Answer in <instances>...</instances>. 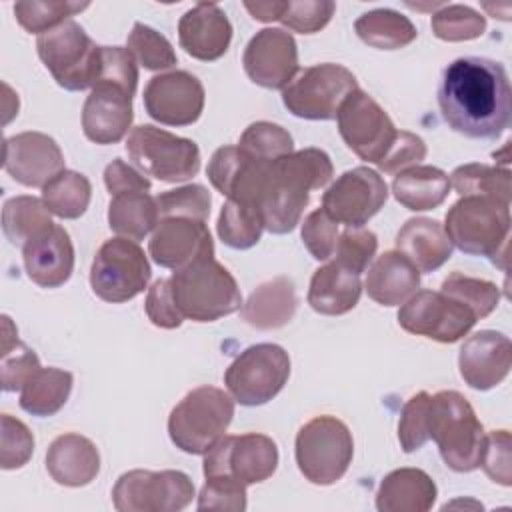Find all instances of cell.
Here are the masks:
<instances>
[{
    "mask_svg": "<svg viewBox=\"0 0 512 512\" xmlns=\"http://www.w3.org/2000/svg\"><path fill=\"white\" fill-rule=\"evenodd\" d=\"M128 52L146 70H168L176 64V52L172 44L154 28L136 22L126 42Z\"/></svg>",
    "mask_w": 512,
    "mask_h": 512,
    "instance_id": "cell-45",
    "label": "cell"
},
{
    "mask_svg": "<svg viewBox=\"0 0 512 512\" xmlns=\"http://www.w3.org/2000/svg\"><path fill=\"white\" fill-rule=\"evenodd\" d=\"M436 38L446 42H464L480 38L486 30V18L464 4H444L430 20Z\"/></svg>",
    "mask_w": 512,
    "mask_h": 512,
    "instance_id": "cell-43",
    "label": "cell"
},
{
    "mask_svg": "<svg viewBox=\"0 0 512 512\" xmlns=\"http://www.w3.org/2000/svg\"><path fill=\"white\" fill-rule=\"evenodd\" d=\"M338 132L346 146L362 160L378 164L400 130L386 114V110L364 90H354L340 106Z\"/></svg>",
    "mask_w": 512,
    "mask_h": 512,
    "instance_id": "cell-15",
    "label": "cell"
},
{
    "mask_svg": "<svg viewBox=\"0 0 512 512\" xmlns=\"http://www.w3.org/2000/svg\"><path fill=\"white\" fill-rule=\"evenodd\" d=\"M302 242L314 260H330L338 242V222L324 208L312 210L302 222Z\"/></svg>",
    "mask_w": 512,
    "mask_h": 512,
    "instance_id": "cell-51",
    "label": "cell"
},
{
    "mask_svg": "<svg viewBox=\"0 0 512 512\" xmlns=\"http://www.w3.org/2000/svg\"><path fill=\"white\" fill-rule=\"evenodd\" d=\"M72 374L60 368H38L20 390V408L32 416H54L70 398Z\"/></svg>",
    "mask_w": 512,
    "mask_h": 512,
    "instance_id": "cell-34",
    "label": "cell"
},
{
    "mask_svg": "<svg viewBox=\"0 0 512 512\" xmlns=\"http://www.w3.org/2000/svg\"><path fill=\"white\" fill-rule=\"evenodd\" d=\"M396 250L402 252L418 272H434L452 256V242L444 226L432 218H410L396 234Z\"/></svg>",
    "mask_w": 512,
    "mask_h": 512,
    "instance_id": "cell-29",
    "label": "cell"
},
{
    "mask_svg": "<svg viewBox=\"0 0 512 512\" xmlns=\"http://www.w3.org/2000/svg\"><path fill=\"white\" fill-rule=\"evenodd\" d=\"M428 438L438 446L444 464L454 472L480 468L486 432L470 402L456 390H440L428 400Z\"/></svg>",
    "mask_w": 512,
    "mask_h": 512,
    "instance_id": "cell-3",
    "label": "cell"
},
{
    "mask_svg": "<svg viewBox=\"0 0 512 512\" xmlns=\"http://www.w3.org/2000/svg\"><path fill=\"white\" fill-rule=\"evenodd\" d=\"M440 292L470 308L478 320L492 314L500 302V288L494 282L466 276L462 272H452L446 276Z\"/></svg>",
    "mask_w": 512,
    "mask_h": 512,
    "instance_id": "cell-42",
    "label": "cell"
},
{
    "mask_svg": "<svg viewBox=\"0 0 512 512\" xmlns=\"http://www.w3.org/2000/svg\"><path fill=\"white\" fill-rule=\"evenodd\" d=\"M246 160L248 154L238 146H222L212 154L206 168V176L222 196L230 194L234 182L246 166Z\"/></svg>",
    "mask_w": 512,
    "mask_h": 512,
    "instance_id": "cell-54",
    "label": "cell"
},
{
    "mask_svg": "<svg viewBox=\"0 0 512 512\" xmlns=\"http://www.w3.org/2000/svg\"><path fill=\"white\" fill-rule=\"evenodd\" d=\"M378 248V238L372 230L366 228H346L342 234H338L334 260L346 266L348 270L362 274L370 260L374 258Z\"/></svg>",
    "mask_w": 512,
    "mask_h": 512,
    "instance_id": "cell-49",
    "label": "cell"
},
{
    "mask_svg": "<svg viewBox=\"0 0 512 512\" xmlns=\"http://www.w3.org/2000/svg\"><path fill=\"white\" fill-rule=\"evenodd\" d=\"M104 184H106L110 196L122 194V192H134V190L150 192V188H152L150 180L146 176H142L134 166L126 164L122 158H114L104 168Z\"/></svg>",
    "mask_w": 512,
    "mask_h": 512,
    "instance_id": "cell-57",
    "label": "cell"
},
{
    "mask_svg": "<svg viewBox=\"0 0 512 512\" xmlns=\"http://www.w3.org/2000/svg\"><path fill=\"white\" fill-rule=\"evenodd\" d=\"M198 510H246V486L228 476L206 478L198 494Z\"/></svg>",
    "mask_w": 512,
    "mask_h": 512,
    "instance_id": "cell-52",
    "label": "cell"
},
{
    "mask_svg": "<svg viewBox=\"0 0 512 512\" xmlns=\"http://www.w3.org/2000/svg\"><path fill=\"white\" fill-rule=\"evenodd\" d=\"M450 192L448 174L436 166H410L392 182L394 198L412 212L438 208Z\"/></svg>",
    "mask_w": 512,
    "mask_h": 512,
    "instance_id": "cell-32",
    "label": "cell"
},
{
    "mask_svg": "<svg viewBox=\"0 0 512 512\" xmlns=\"http://www.w3.org/2000/svg\"><path fill=\"white\" fill-rule=\"evenodd\" d=\"M194 496L192 480L180 470H130L112 488L118 512H180Z\"/></svg>",
    "mask_w": 512,
    "mask_h": 512,
    "instance_id": "cell-13",
    "label": "cell"
},
{
    "mask_svg": "<svg viewBox=\"0 0 512 512\" xmlns=\"http://www.w3.org/2000/svg\"><path fill=\"white\" fill-rule=\"evenodd\" d=\"M232 40V24L212 2H198L180 16L178 42L184 52L202 62L222 58Z\"/></svg>",
    "mask_w": 512,
    "mask_h": 512,
    "instance_id": "cell-24",
    "label": "cell"
},
{
    "mask_svg": "<svg viewBox=\"0 0 512 512\" xmlns=\"http://www.w3.org/2000/svg\"><path fill=\"white\" fill-rule=\"evenodd\" d=\"M0 422V466L2 470L22 468L34 452V436L22 420L10 414H2Z\"/></svg>",
    "mask_w": 512,
    "mask_h": 512,
    "instance_id": "cell-47",
    "label": "cell"
},
{
    "mask_svg": "<svg viewBox=\"0 0 512 512\" xmlns=\"http://www.w3.org/2000/svg\"><path fill=\"white\" fill-rule=\"evenodd\" d=\"M238 148L256 160L272 162L294 152V142L288 130L278 124L260 120L252 122L240 136Z\"/></svg>",
    "mask_w": 512,
    "mask_h": 512,
    "instance_id": "cell-44",
    "label": "cell"
},
{
    "mask_svg": "<svg viewBox=\"0 0 512 512\" xmlns=\"http://www.w3.org/2000/svg\"><path fill=\"white\" fill-rule=\"evenodd\" d=\"M354 90H358V82L346 66L324 62L294 76L282 90V102L298 118L332 120Z\"/></svg>",
    "mask_w": 512,
    "mask_h": 512,
    "instance_id": "cell-12",
    "label": "cell"
},
{
    "mask_svg": "<svg viewBox=\"0 0 512 512\" xmlns=\"http://www.w3.org/2000/svg\"><path fill=\"white\" fill-rule=\"evenodd\" d=\"M264 224L256 208L228 198L220 210L216 232L220 240L236 250H248L258 244Z\"/></svg>",
    "mask_w": 512,
    "mask_h": 512,
    "instance_id": "cell-40",
    "label": "cell"
},
{
    "mask_svg": "<svg viewBox=\"0 0 512 512\" xmlns=\"http://www.w3.org/2000/svg\"><path fill=\"white\" fill-rule=\"evenodd\" d=\"M28 278L40 288H58L72 276L74 246L68 232L54 224L22 246Z\"/></svg>",
    "mask_w": 512,
    "mask_h": 512,
    "instance_id": "cell-25",
    "label": "cell"
},
{
    "mask_svg": "<svg viewBox=\"0 0 512 512\" xmlns=\"http://www.w3.org/2000/svg\"><path fill=\"white\" fill-rule=\"evenodd\" d=\"M444 232L452 246L470 256L506 258L510 202L490 196H462L446 212Z\"/></svg>",
    "mask_w": 512,
    "mask_h": 512,
    "instance_id": "cell-5",
    "label": "cell"
},
{
    "mask_svg": "<svg viewBox=\"0 0 512 512\" xmlns=\"http://www.w3.org/2000/svg\"><path fill=\"white\" fill-rule=\"evenodd\" d=\"M146 316L148 320L158 326V328H178L184 322V316L180 314L174 296H172V286L168 278H160L156 280L146 294Z\"/></svg>",
    "mask_w": 512,
    "mask_h": 512,
    "instance_id": "cell-55",
    "label": "cell"
},
{
    "mask_svg": "<svg viewBox=\"0 0 512 512\" xmlns=\"http://www.w3.org/2000/svg\"><path fill=\"white\" fill-rule=\"evenodd\" d=\"M334 10L336 4L332 0H288L280 22L294 32L314 34L330 22Z\"/></svg>",
    "mask_w": 512,
    "mask_h": 512,
    "instance_id": "cell-50",
    "label": "cell"
},
{
    "mask_svg": "<svg viewBox=\"0 0 512 512\" xmlns=\"http://www.w3.org/2000/svg\"><path fill=\"white\" fill-rule=\"evenodd\" d=\"M296 308L298 296L294 282L288 276H274L252 290L248 300L242 302L240 314L252 328L274 330L288 324Z\"/></svg>",
    "mask_w": 512,
    "mask_h": 512,
    "instance_id": "cell-31",
    "label": "cell"
},
{
    "mask_svg": "<svg viewBox=\"0 0 512 512\" xmlns=\"http://www.w3.org/2000/svg\"><path fill=\"white\" fill-rule=\"evenodd\" d=\"M450 186L460 196H490L510 202V170L488 164H462L450 174Z\"/></svg>",
    "mask_w": 512,
    "mask_h": 512,
    "instance_id": "cell-38",
    "label": "cell"
},
{
    "mask_svg": "<svg viewBox=\"0 0 512 512\" xmlns=\"http://www.w3.org/2000/svg\"><path fill=\"white\" fill-rule=\"evenodd\" d=\"M354 30L364 44L378 50L404 48L418 36V30L410 18L392 8H376L364 12L354 22Z\"/></svg>",
    "mask_w": 512,
    "mask_h": 512,
    "instance_id": "cell-35",
    "label": "cell"
},
{
    "mask_svg": "<svg viewBox=\"0 0 512 512\" xmlns=\"http://www.w3.org/2000/svg\"><path fill=\"white\" fill-rule=\"evenodd\" d=\"M132 96L112 82H98L82 106V130L90 142L116 144L132 126Z\"/></svg>",
    "mask_w": 512,
    "mask_h": 512,
    "instance_id": "cell-22",
    "label": "cell"
},
{
    "mask_svg": "<svg viewBox=\"0 0 512 512\" xmlns=\"http://www.w3.org/2000/svg\"><path fill=\"white\" fill-rule=\"evenodd\" d=\"M330 156L320 148L290 152L266 162L252 190L250 206L272 234H288L296 228L310 200L312 190L324 188L332 180Z\"/></svg>",
    "mask_w": 512,
    "mask_h": 512,
    "instance_id": "cell-2",
    "label": "cell"
},
{
    "mask_svg": "<svg viewBox=\"0 0 512 512\" xmlns=\"http://www.w3.org/2000/svg\"><path fill=\"white\" fill-rule=\"evenodd\" d=\"M510 432L508 430H492L484 438V450L480 466L492 482L502 486L512 484V456H510Z\"/></svg>",
    "mask_w": 512,
    "mask_h": 512,
    "instance_id": "cell-53",
    "label": "cell"
},
{
    "mask_svg": "<svg viewBox=\"0 0 512 512\" xmlns=\"http://www.w3.org/2000/svg\"><path fill=\"white\" fill-rule=\"evenodd\" d=\"M438 106L454 132L478 140L498 138L510 126L512 116L506 68L480 56L450 62L440 78Z\"/></svg>",
    "mask_w": 512,
    "mask_h": 512,
    "instance_id": "cell-1",
    "label": "cell"
},
{
    "mask_svg": "<svg viewBox=\"0 0 512 512\" xmlns=\"http://www.w3.org/2000/svg\"><path fill=\"white\" fill-rule=\"evenodd\" d=\"M246 76L268 90H284L298 72V46L282 28H262L244 48Z\"/></svg>",
    "mask_w": 512,
    "mask_h": 512,
    "instance_id": "cell-19",
    "label": "cell"
},
{
    "mask_svg": "<svg viewBox=\"0 0 512 512\" xmlns=\"http://www.w3.org/2000/svg\"><path fill=\"white\" fill-rule=\"evenodd\" d=\"M180 314L194 322H214L242 308L240 288L214 256L200 258L168 278Z\"/></svg>",
    "mask_w": 512,
    "mask_h": 512,
    "instance_id": "cell-4",
    "label": "cell"
},
{
    "mask_svg": "<svg viewBox=\"0 0 512 512\" xmlns=\"http://www.w3.org/2000/svg\"><path fill=\"white\" fill-rule=\"evenodd\" d=\"M4 170L28 188H44L64 170V156L56 140L42 132H20L4 140Z\"/></svg>",
    "mask_w": 512,
    "mask_h": 512,
    "instance_id": "cell-20",
    "label": "cell"
},
{
    "mask_svg": "<svg viewBox=\"0 0 512 512\" xmlns=\"http://www.w3.org/2000/svg\"><path fill=\"white\" fill-rule=\"evenodd\" d=\"M296 464L302 476L318 486L338 482L354 456L348 426L336 416H314L296 434Z\"/></svg>",
    "mask_w": 512,
    "mask_h": 512,
    "instance_id": "cell-8",
    "label": "cell"
},
{
    "mask_svg": "<svg viewBox=\"0 0 512 512\" xmlns=\"http://www.w3.org/2000/svg\"><path fill=\"white\" fill-rule=\"evenodd\" d=\"M148 252L158 266L180 270L200 258L214 256V242L204 220L168 216L152 232Z\"/></svg>",
    "mask_w": 512,
    "mask_h": 512,
    "instance_id": "cell-21",
    "label": "cell"
},
{
    "mask_svg": "<svg viewBox=\"0 0 512 512\" xmlns=\"http://www.w3.org/2000/svg\"><path fill=\"white\" fill-rule=\"evenodd\" d=\"M278 466L276 442L266 434L222 436L204 454V476H228L244 486L268 480Z\"/></svg>",
    "mask_w": 512,
    "mask_h": 512,
    "instance_id": "cell-14",
    "label": "cell"
},
{
    "mask_svg": "<svg viewBox=\"0 0 512 512\" xmlns=\"http://www.w3.org/2000/svg\"><path fill=\"white\" fill-rule=\"evenodd\" d=\"M290 378L288 352L270 342L248 346L226 368L224 384L230 396L242 406L270 402Z\"/></svg>",
    "mask_w": 512,
    "mask_h": 512,
    "instance_id": "cell-11",
    "label": "cell"
},
{
    "mask_svg": "<svg viewBox=\"0 0 512 512\" xmlns=\"http://www.w3.org/2000/svg\"><path fill=\"white\" fill-rule=\"evenodd\" d=\"M426 156V144L418 134L400 130L394 144L386 152V156L376 164L386 174L402 172L410 166H416Z\"/></svg>",
    "mask_w": 512,
    "mask_h": 512,
    "instance_id": "cell-56",
    "label": "cell"
},
{
    "mask_svg": "<svg viewBox=\"0 0 512 512\" xmlns=\"http://www.w3.org/2000/svg\"><path fill=\"white\" fill-rule=\"evenodd\" d=\"M512 344L510 338L496 330H480L464 340L458 354L462 380L474 390L498 386L510 372Z\"/></svg>",
    "mask_w": 512,
    "mask_h": 512,
    "instance_id": "cell-23",
    "label": "cell"
},
{
    "mask_svg": "<svg viewBox=\"0 0 512 512\" xmlns=\"http://www.w3.org/2000/svg\"><path fill=\"white\" fill-rule=\"evenodd\" d=\"M362 294L360 274L348 270L336 260L320 266L310 280L308 304L324 316H340L350 312Z\"/></svg>",
    "mask_w": 512,
    "mask_h": 512,
    "instance_id": "cell-28",
    "label": "cell"
},
{
    "mask_svg": "<svg viewBox=\"0 0 512 512\" xmlns=\"http://www.w3.org/2000/svg\"><path fill=\"white\" fill-rule=\"evenodd\" d=\"M286 2L280 0H268V2H244V8L252 14L258 22H276L282 16Z\"/></svg>",
    "mask_w": 512,
    "mask_h": 512,
    "instance_id": "cell-58",
    "label": "cell"
},
{
    "mask_svg": "<svg viewBox=\"0 0 512 512\" xmlns=\"http://www.w3.org/2000/svg\"><path fill=\"white\" fill-rule=\"evenodd\" d=\"M160 222V210L156 198L150 192L134 190L114 194L108 204V226L122 238L144 240L156 230Z\"/></svg>",
    "mask_w": 512,
    "mask_h": 512,
    "instance_id": "cell-33",
    "label": "cell"
},
{
    "mask_svg": "<svg viewBox=\"0 0 512 512\" xmlns=\"http://www.w3.org/2000/svg\"><path fill=\"white\" fill-rule=\"evenodd\" d=\"M46 470L60 486H86L100 472V452L90 438L68 432L54 438L48 446Z\"/></svg>",
    "mask_w": 512,
    "mask_h": 512,
    "instance_id": "cell-26",
    "label": "cell"
},
{
    "mask_svg": "<svg viewBox=\"0 0 512 512\" xmlns=\"http://www.w3.org/2000/svg\"><path fill=\"white\" fill-rule=\"evenodd\" d=\"M438 488L420 468H398L388 472L376 492L380 512H426L434 506Z\"/></svg>",
    "mask_w": 512,
    "mask_h": 512,
    "instance_id": "cell-30",
    "label": "cell"
},
{
    "mask_svg": "<svg viewBox=\"0 0 512 512\" xmlns=\"http://www.w3.org/2000/svg\"><path fill=\"white\" fill-rule=\"evenodd\" d=\"M234 398L216 386L190 390L170 412L168 434L186 454H206L228 430Z\"/></svg>",
    "mask_w": 512,
    "mask_h": 512,
    "instance_id": "cell-6",
    "label": "cell"
},
{
    "mask_svg": "<svg viewBox=\"0 0 512 512\" xmlns=\"http://www.w3.org/2000/svg\"><path fill=\"white\" fill-rule=\"evenodd\" d=\"M92 198V184L90 180L74 170L58 172L44 188H42V202L50 210V214L76 220L80 218Z\"/></svg>",
    "mask_w": 512,
    "mask_h": 512,
    "instance_id": "cell-37",
    "label": "cell"
},
{
    "mask_svg": "<svg viewBox=\"0 0 512 512\" xmlns=\"http://www.w3.org/2000/svg\"><path fill=\"white\" fill-rule=\"evenodd\" d=\"M420 286L418 268L398 250L380 254L368 268L364 288L380 306L404 304Z\"/></svg>",
    "mask_w": 512,
    "mask_h": 512,
    "instance_id": "cell-27",
    "label": "cell"
},
{
    "mask_svg": "<svg viewBox=\"0 0 512 512\" xmlns=\"http://www.w3.org/2000/svg\"><path fill=\"white\" fill-rule=\"evenodd\" d=\"M36 50L46 70L64 90L82 92L96 86L102 46L94 44L78 22L66 20L40 34Z\"/></svg>",
    "mask_w": 512,
    "mask_h": 512,
    "instance_id": "cell-7",
    "label": "cell"
},
{
    "mask_svg": "<svg viewBox=\"0 0 512 512\" xmlns=\"http://www.w3.org/2000/svg\"><path fill=\"white\" fill-rule=\"evenodd\" d=\"M160 218L184 216L204 220L210 216V192L202 184H186L156 196Z\"/></svg>",
    "mask_w": 512,
    "mask_h": 512,
    "instance_id": "cell-46",
    "label": "cell"
},
{
    "mask_svg": "<svg viewBox=\"0 0 512 512\" xmlns=\"http://www.w3.org/2000/svg\"><path fill=\"white\" fill-rule=\"evenodd\" d=\"M386 200L388 186L384 178L368 166H356L328 186L322 194V208L334 222L360 228L380 212Z\"/></svg>",
    "mask_w": 512,
    "mask_h": 512,
    "instance_id": "cell-17",
    "label": "cell"
},
{
    "mask_svg": "<svg viewBox=\"0 0 512 512\" xmlns=\"http://www.w3.org/2000/svg\"><path fill=\"white\" fill-rule=\"evenodd\" d=\"M50 210L40 198L14 196L2 208V232L12 246H24L44 230L52 228Z\"/></svg>",
    "mask_w": 512,
    "mask_h": 512,
    "instance_id": "cell-36",
    "label": "cell"
},
{
    "mask_svg": "<svg viewBox=\"0 0 512 512\" xmlns=\"http://www.w3.org/2000/svg\"><path fill=\"white\" fill-rule=\"evenodd\" d=\"M428 392H416L406 400L400 412V422H398V442L400 448L410 454L420 450L430 438H428Z\"/></svg>",
    "mask_w": 512,
    "mask_h": 512,
    "instance_id": "cell-48",
    "label": "cell"
},
{
    "mask_svg": "<svg viewBox=\"0 0 512 512\" xmlns=\"http://www.w3.org/2000/svg\"><path fill=\"white\" fill-rule=\"evenodd\" d=\"M142 98L152 120L166 126H190L202 116L206 94L194 74L172 70L152 76Z\"/></svg>",
    "mask_w": 512,
    "mask_h": 512,
    "instance_id": "cell-18",
    "label": "cell"
},
{
    "mask_svg": "<svg viewBox=\"0 0 512 512\" xmlns=\"http://www.w3.org/2000/svg\"><path fill=\"white\" fill-rule=\"evenodd\" d=\"M4 336H2V366L0 384L4 392L22 390L32 374L40 368V360L32 348L18 340V332L8 316H2Z\"/></svg>",
    "mask_w": 512,
    "mask_h": 512,
    "instance_id": "cell-39",
    "label": "cell"
},
{
    "mask_svg": "<svg viewBox=\"0 0 512 512\" xmlns=\"http://www.w3.org/2000/svg\"><path fill=\"white\" fill-rule=\"evenodd\" d=\"M126 152L138 170L160 182H184L200 170V150L194 140L152 124L132 128Z\"/></svg>",
    "mask_w": 512,
    "mask_h": 512,
    "instance_id": "cell-9",
    "label": "cell"
},
{
    "mask_svg": "<svg viewBox=\"0 0 512 512\" xmlns=\"http://www.w3.org/2000/svg\"><path fill=\"white\" fill-rule=\"evenodd\" d=\"M470 308L444 292L420 290L414 292L398 310V324L416 336H426L442 344H452L464 338L476 324Z\"/></svg>",
    "mask_w": 512,
    "mask_h": 512,
    "instance_id": "cell-16",
    "label": "cell"
},
{
    "mask_svg": "<svg viewBox=\"0 0 512 512\" xmlns=\"http://www.w3.org/2000/svg\"><path fill=\"white\" fill-rule=\"evenodd\" d=\"M88 8V2H74V0H24L14 4V16L18 24L32 32L44 34L62 22L70 20L76 12Z\"/></svg>",
    "mask_w": 512,
    "mask_h": 512,
    "instance_id": "cell-41",
    "label": "cell"
},
{
    "mask_svg": "<svg viewBox=\"0 0 512 512\" xmlns=\"http://www.w3.org/2000/svg\"><path fill=\"white\" fill-rule=\"evenodd\" d=\"M150 276L148 258L138 242L116 236L98 248L90 268V286L100 300L122 304L144 292Z\"/></svg>",
    "mask_w": 512,
    "mask_h": 512,
    "instance_id": "cell-10",
    "label": "cell"
}]
</instances>
